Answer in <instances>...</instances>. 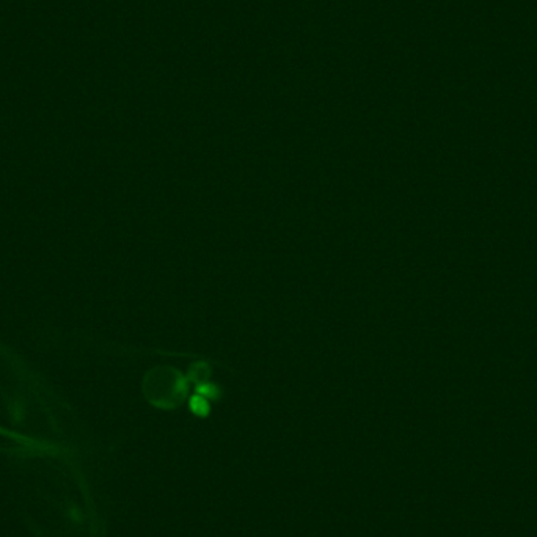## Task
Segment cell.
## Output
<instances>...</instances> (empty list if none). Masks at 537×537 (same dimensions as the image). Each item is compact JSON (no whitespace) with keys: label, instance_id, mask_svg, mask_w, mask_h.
<instances>
[{"label":"cell","instance_id":"1","mask_svg":"<svg viewBox=\"0 0 537 537\" xmlns=\"http://www.w3.org/2000/svg\"><path fill=\"white\" fill-rule=\"evenodd\" d=\"M12 407H13L14 418H19L21 416V410H23V403H21V398H14Z\"/></svg>","mask_w":537,"mask_h":537}]
</instances>
